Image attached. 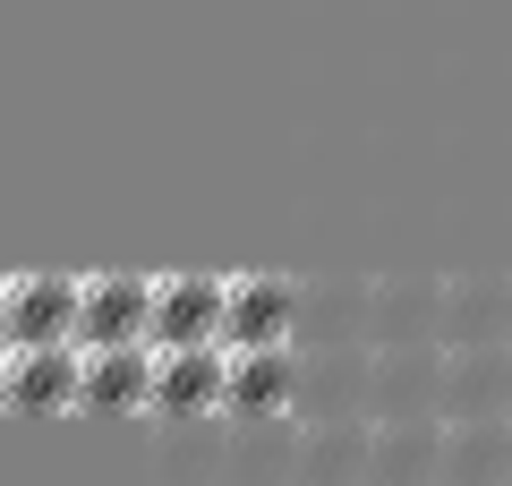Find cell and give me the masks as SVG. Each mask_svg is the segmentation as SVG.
<instances>
[{"mask_svg": "<svg viewBox=\"0 0 512 486\" xmlns=\"http://www.w3.org/2000/svg\"><path fill=\"white\" fill-rule=\"evenodd\" d=\"M444 486H512V418L444 427Z\"/></svg>", "mask_w": 512, "mask_h": 486, "instance_id": "7c38bea8", "label": "cell"}, {"mask_svg": "<svg viewBox=\"0 0 512 486\" xmlns=\"http://www.w3.org/2000/svg\"><path fill=\"white\" fill-rule=\"evenodd\" d=\"M128 342H154V282L86 273V290H77V350H128Z\"/></svg>", "mask_w": 512, "mask_h": 486, "instance_id": "7a4b0ae2", "label": "cell"}, {"mask_svg": "<svg viewBox=\"0 0 512 486\" xmlns=\"http://www.w3.org/2000/svg\"><path fill=\"white\" fill-rule=\"evenodd\" d=\"M231 324V282L214 273H171L154 282V350H205Z\"/></svg>", "mask_w": 512, "mask_h": 486, "instance_id": "3957f363", "label": "cell"}, {"mask_svg": "<svg viewBox=\"0 0 512 486\" xmlns=\"http://www.w3.org/2000/svg\"><path fill=\"white\" fill-rule=\"evenodd\" d=\"M461 418H512V342L444 350V427Z\"/></svg>", "mask_w": 512, "mask_h": 486, "instance_id": "52a82bcc", "label": "cell"}, {"mask_svg": "<svg viewBox=\"0 0 512 486\" xmlns=\"http://www.w3.org/2000/svg\"><path fill=\"white\" fill-rule=\"evenodd\" d=\"M512 342V282H444V350Z\"/></svg>", "mask_w": 512, "mask_h": 486, "instance_id": "4fadbf2b", "label": "cell"}, {"mask_svg": "<svg viewBox=\"0 0 512 486\" xmlns=\"http://www.w3.org/2000/svg\"><path fill=\"white\" fill-rule=\"evenodd\" d=\"M376 418H299V469L291 486H367Z\"/></svg>", "mask_w": 512, "mask_h": 486, "instance_id": "8992f818", "label": "cell"}, {"mask_svg": "<svg viewBox=\"0 0 512 486\" xmlns=\"http://www.w3.org/2000/svg\"><path fill=\"white\" fill-rule=\"evenodd\" d=\"M367 486H444V418H376Z\"/></svg>", "mask_w": 512, "mask_h": 486, "instance_id": "5b68a950", "label": "cell"}, {"mask_svg": "<svg viewBox=\"0 0 512 486\" xmlns=\"http://www.w3.org/2000/svg\"><path fill=\"white\" fill-rule=\"evenodd\" d=\"M154 410L163 418H214L231 410V350H154Z\"/></svg>", "mask_w": 512, "mask_h": 486, "instance_id": "277c9868", "label": "cell"}, {"mask_svg": "<svg viewBox=\"0 0 512 486\" xmlns=\"http://www.w3.org/2000/svg\"><path fill=\"white\" fill-rule=\"evenodd\" d=\"M77 290H86V282H60V273H18V282H9V350L77 342Z\"/></svg>", "mask_w": 512, "mask_h": 486, "instance_id": "9c48e42d", "label": "cell"}, {"mask_svg": "<svg viewBox=\"0 0 512 486\" xmlns=\"http://www.w3.org/2000/svg\"><path fill=\"white\" fill-rule=\"evenodd\" d=\"M291 333H299V282L239 273V282H231V324H222V350H282Z\"/></svg>", "mask_w": 512, "mask_h": 486, "instance_id": "ba28073f", "label": "cell"}, {"mask_svg": "<svg viewBox=\"0 0 512 486\" xmlns=\"http://www.w3.org/2000/svg\"><path fill=\"white\" fill-rule=\"evenodd\" d=\"M9 401L18 410H69L77 384H86V350L77 342H52V350H9Z\"/></svg>", "mask_w": 512, "mask_h": 486, "instance_id": "8fae6325", "label": "cell"}, {"mask_svg": "<svg viewBox=\"0 0 512 486\" xmlns=\"http://www.w3.org/2000/svg\"><path fill=\"white\" fill-rule=\"evenodd\" d=\"M367 418H444V342L376 350V367H367Z\"/></svg>", "mask_w": 512, "mask_h": 486, "instance_id": "6da1fadb", "label": "cell"}, {"mask_svg": "<svg viewBox=\"0 0 512 486\" xmlns=\"http://www.w3.org/2000/svg\"><path fill=\"white\" fill-rule=\"evenodd\" d=\"M77 410H154V342H128V350H86V384H77Z\"/></svg>", "mask_w": 512, "mask_h": 486, "instance_id": "30bf717a", "label": "cell"}]
</instances>
